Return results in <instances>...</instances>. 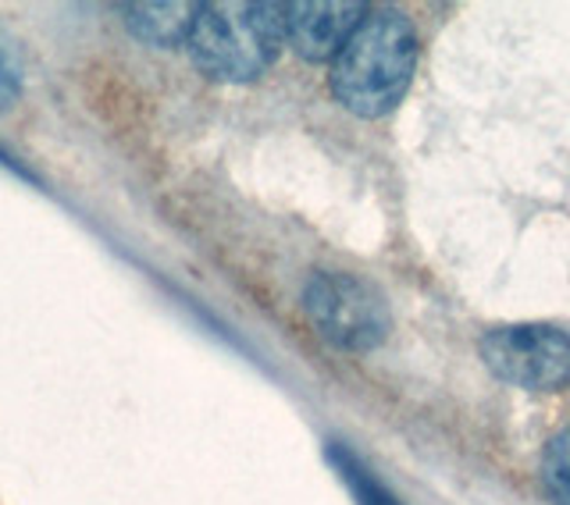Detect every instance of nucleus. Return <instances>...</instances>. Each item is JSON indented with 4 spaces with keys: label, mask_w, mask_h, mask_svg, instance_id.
Returning a JSON list of instances; mask_svg holds the SVG:
<instances>
[{
    "label": "nucleus",
    "mask_w": 570,
    "mask_h": 505,
    "mask_svg": "<svg viewBox=\"0 0 570 505\" xmlns=\"http://www.w3.org/2000/svg\"><path fill=\"white\" fill-rule=\"evenodd\" d=\"M417 68V32L400 11H374L338 50L332 97L356 118H382L403 100Z\"/></svg>",
    "instance_id": "obj_1"
},
{
    "label": "nucleus",
    "mask_w": 570,
    "mask_h": 505,
    "mask_svg": "<svg viewBox=\"0 0 570 505\" xmlns=\"http://www.w3.org/2000/svg\"><path fill=\"white\" fill-rule=\"evenodd\" d=\"M285 43V4H196L186 50L207 79L254 82Z\"/></svg>",
    "instance_id": "obj_2"
},
{
    "label": "nucleus",
    "mask_w": 570,
    "mask_h": 505,
    "mask_svg": "<svg viewBox=\"0 0 570 505\" xmlns=\"http://www.w3.org/2000/svg\"><path fill=\"white\" fill-rule=\"evenodd\" d=\"M303 310L321 338L346 353L379 349L392 331L385 296L371 281L346 275V270H314L303 288Z\"/></svg>",
    "instance_id": "obj_3"
},
{
    "label": "nucleus",
    "mask_w": 570,
    "mask_h": 505,
    "mask_svg": "<svg viewBox=\"0 0 570 505\" xmlns=\"http://www.w3.org/2000/svg\"><path fill=\"white\" fill-rule=\"evenodd\" d=\"M485 367L513 388L560 392L570 385V335L552 324H510L481 338Z\"/></svg>",
    "instance_id": "obj_4"
},
{
    "label": "nucleus",
    "mask_w": 570,
    "mask_h": 505,
    "mask_svg": "<svg viewBox=\"0 0 570 505\" xmlns=\"http://www.w3.org/2000/svg\"><path fill=\"white\" fill-rule=\"evenodd\" d=\"M364 4L353 0H303L285 4V40L307 61H332L364 22Z\"/></svg>",
    "instance_id": "obj_5"
},
{
    "label": "nucleus",
    "mask_w": 570,
    "mask_h": 505,
    "mask_svg": "<svg viewBox=\"0 0 570 505\" xmlns=\"http://www.w3.org/2000/svg\"><path fill=\"white\" fill-rule=\"evenodd\" d=\"M125 29L147 47H186L196 4L165 0V4H125Z\"/></svg>",
    "instance_id": "obj_6"
},
{
    "label": "nucleus",
    "mask_w": 570,
    "mask_h": 505,
    "mask_svg": "<svg viewBox=\"0 0 570 505\" xmlns=\"http://www.w3.org/2000/svg\"><path fill=\"white\" fill-rule=\"evenodd\" d=\"M328 463L338 471V477L346 481V488L353 492L356 505H400V498L392 495L385 484L374 477L367 466L356 459L346 445L338 442H328Z\"/></svg>",
    "instance_id": "obj_7"
},
{
    "label": "nucleus",
    "mask_w": 570,
    "mask_h": 505,
    "mask_svg": "<svg viewBox=\"0 0 570 505\" xmlns=\"http://www.w3.org/2000/svg\"><path fill=\"white\" fill-rule=\"evenodd\" d=\"M542 484L557 505H570V430L557 435L542 453Z\"/></svg>",
    "instance_id": "obj_8"
},
{
    "label": "nucleus",
    "mask_w": 570,
    "mask_h": 505,
    "mask_svg": "<svg viewBox=\"0 0 570 505\" xmlns=\"http://www.w3.org/2000/svg\"><path fill=\"white\" fill-rule=\"evenodd\" d=\"M18 93H22V58H18L11 36L0 29V111H8Z\"/></svg>",
    "instance_id": "obj_9"
},
{
    "label": "nucleus",
    "mask_w": 570,
    "mask_h": 505,
    "mask_svg": "<svg viewBox=\"0 0 570 505\" xmlns=\"http://www.w3.org/2000/svg\"><path fill=\"white\" fill-rule=\"evenodd\" d=\"M0 165H4V168H11V171H18V175H22L26 178V182H36V178L22 168V165H14V160H11V154H4V150H0Z\"/></svg>",
    "instance_id": "obj_10"
}]
</instances>
